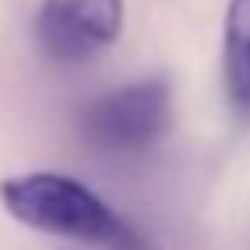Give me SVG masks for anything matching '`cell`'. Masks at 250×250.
Returning <instances> with one entry per match:
<instances>
[{"mask_svg": "<svg viewBox=\"0 0 250 250\" xmlns=\"http://www.w3.org/2000/svg\"><path fill=\"white\" fill-rule=\"evenodd\" d=\"M0 203L19 225L100 250H144L140 235L125 225L92 188L66 173L33 169L0 180Z\"/></svg>", "mask_w": 250, "mask_h": 250, "instance_id": "obj_1", "label": "cell"}, {"mask_svg": "<svg viewBox=\"0 0 250 250\" xmlns=\"http://www.w3.org/2000/svg\"><path fill=\"white\" fill-rule=\"evenodd\" d=\"M173 92L166 78H144L81 110V133L107 151H144L169 125Z\"/></svg>", "mask_w": 250, "mask_h": 250, "instance_id": "obj_2", "label": "cell"}, {"mask_svg": "<svg viewBox=\"0 0 250 250\" xmlns=\"http://www.w3.org/2000/svg\"><path fill=\"white\" fill-rule=\"evenodd\" d=\"M122 0H41L33 33H37L41 52L52 62L78 66L107 52L122 37Z\"/></svg>", "mask_w": 250, "mask_h": 250, "instance_id": "obj_3", "label": "cell"}, {"mask_svg": "<svg viewBox=\"0 0 250 250\" xmlns=\"http://www.w3.org/2000/svg\"><path fill=\"white\" fill-rule=\"evenodd\" d=\"M225 88L232 107L250 118V0H228L225 11Z\"/></svg>", "mask_w": 250, "mask_h": 250, "instance_id": "obj_4", "label": "cell"}]
</instances>
